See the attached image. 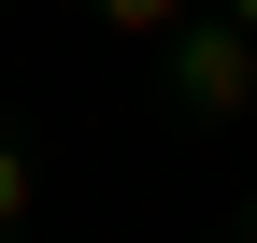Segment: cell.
<instances>
[{
    "mask_svg": "<svg viewBox=\"0 0 257 243\" xmlns=\"http://www.w3.org/2000/svg\"><path fill=\"white\" fill-rule=\"evenodd\" d=\"M172 100L214 114V129H243V114H257V43H243L229 15H186V29H172Z\"/></svg>",
    "mask_w": 257,
    "mask_h": 243,
    "instance_id": "1",
    "label": "cell"
},
{
    "mask_svg": "<svg viewBox=\"0 0 257 243\" xmlns=\"http://www.w3.org/2000/svg\"><path fill=\"white\" fill-rule=\"evenodd\" d=\"M29 215H43V158H29V143H15V129H0V243H15Z\"/></svg>",
    "mask_w": 257,
    "mask_h": 243,
    "instance_id": "2",
    "label": "cell"
},
{
    "mask_svg": "<svg viewBox=\"0 0 257 243\" xmlns=\"http://www.w3.org/2000/svg\"><path fill=\"white\" fill-rule=\"evenodd\" d=\"M86 15H100L114 43H172V29H186V0H86Z\"/></svg>",
    "mask_w": 257,
    "mask_h": 243,
    "instance_id": "3",
    "label": "cell"
},
{
    "mask_svg": "<svg viewBox=\"0 0 257 243\" xmlns=\"http://www.w3.org/2000/svg\"><path fill=\"white\" fill-rule=\"evenodd\" d=\"M229 29H243V43H257V0H229Z\"/></svg>",
    "mask_w": 257,
    "mask_h": 243,
    "instance_id": "4",
    "label": "cell"
}]
</instances>
